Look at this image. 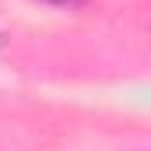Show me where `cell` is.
Wrapping results in <instances>:
<instances>
[{
  "label": "cell",
  "mask_w": 151,
  "mask_h": 151,
  "mask_svg": "<svg viewBox=\"0 0 151 151\" xmlns=\"http://www.w3.org/2000/svg\"><path fill=\"white\" fill-rule=\"evenodd\" d=\"M42 4H49V7H67V11H70V7H81L84 0H42Z\"/></svg>",
  "instance_id": "1"
}]
</instances>
